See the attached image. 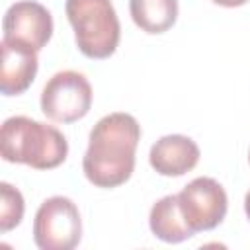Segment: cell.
Here are the masks:
<instances>
[{
	"label": "cell",
	"mask_w": 250,
	"mask_h": 250,
	"mask_svg": "<svg viewBox=\"0 0 250 250\" xmlns=\"http://www.w3.org/2000/svg\"><path fill=\"white\" fill-rule=\"evenodd\" d=\"M141 127L129 113L115 111L102 117L90 131L88 148L82 160L86 178L98 188H117L135 170V152Z\"/></svg>",
	"instance_id": "6da1fadb"
},
{
	"label": "cell",
	"mask_w": 250,
	"mask_h": 250,
	"mask_svg": "<svg viewBox=\"0 0 250 250\" xmlns=\"http://www.w3.org/2000/svg\"><path fill=\"white\" fill-rule=\"evenodd\" d=\"M0 150L6 162H20L37 170H51L64 162L68 143L57 127L25 115H14L2 123Z\"/></svg>",
	"instance_id": "7a4b0ae2"
},
{
	"label": "cell",
	"mask_w": 250,
	"mask_h": 250,
	"mask_svg": "<svg viewBox=\"0 0 250 250\" xmlns=\"http://www.w3.org/2000/svg\"><path fill=\"white\" fill-rule=\"evenodd\" d=\"M76 45L88 59H107L119 45V20L111 0H66Z\"/></svg>",
	"instance_id": "3957f363"
},
{
	"label": "cell",
	"mask_w": 250,
	"mask_h": 250,
	"mask_svg": "<svg viewBox=\"0 0 250 250\" xmlns=\"http://www.w3.org/2000/svg\"><path fill=\"white\" fill-rule=\"evenodd\" d=\"M82 236V221L72 199L55 195L45 199L33 221V238L41 250H72Z\"/></svg>",
	"instance_id": "277c9868"
},
{
	"label": "cell",
	"mask_w": 250,
	"mask_h": 250,
	"mask_svg": "<svg viewBox=\"0 0 250 250\" xmlns=\"http://www.w3.org/2000/svg\"><path fill=\"white\" fill-rule=\"evenodd\" d=\"M92 105V86L76 70H61L49 78L41 92L43 113L59 123L82 119Z\"/></svg>",
	"instance_id": "5b68a950"
},
{
	"label": "cell",
	"mask_w": 250,
	"mask_h": 250,
	"mask_svg": "<svg viewBox=\"0 0 250 250\" xmlns=\"http://www.w3.org/2000/svg\"><path fill=\"white\" fill-rule=\"evenodd\" d=\"M178 203L188 227L193 232L215 229L227 215V193L213 178H195L180 193Z\"/></svg>",
	"instance_id": "8992f818"
},
{
	"label": "cell",
	"mask_w": 250,
	"mask_h": 250,
	"mask_svg": "<svg viewBox=\"0 0 250 250\" xmlns=\"http://www.w3.org/2000/svg\"><path fill=\"white\" fill-rule=\"evenodd\" d=\"M2 29L4 39L41 51L53 35V18L43 4L33 0H21L8 8Z\"/></svg>",
	"instance_id": "52a82bcc"
},
{
	"label": "cell",
	"mask_w": 250,
	"mask_h": 250,
	"mask_svg": "<svg viewBox=\"0 0 250 250\" xmlns=\"http://www.w3.org/2000/svg\"><path fill=\"white\" fill-rule=\"evenodd\" d=\"M2 49V64H0V90L4 96H18L23 94L35 74H37V51L10 41V39H2L0 43Z\"/></svg>",
	"instance_id": "ba28073f"
},
{
	"label": "cell",
	"mask_w": 250,
	"mask_h": 250,
	"mask_svg": "<svg viewBox=\"0 0 250 250\" xmlns=\"http://www.w3.org/2000/svg\"><path fill=\"white\" fill-rule=\"evenodd\" d=\"M148 160L162 176H184L199 162V146L186 135H166L152 145Z\"/></svg>",
	"instance_id": "9c48e42d"
},
{
	"label": "cell",
	"mask_w": 250,
	"mask_h": 250,
	"mask_svg": "<svg viewBox=\"0 0 250 250\" xmlns=\"http://www.w3.org/2000/svg\"><path fill=\"white\" fill-rule=\"evenodd\" d=\"M148 225L156 238H160L164 242H172V244L188 240L195 234L188 227V223L182 215L178 195H166V197L158 199L150 209Z\"/></svg>",
	"instance_id": "30bf717a"
},
{
	"label": "cell",
	"mask_w": 250,
	"mask_h": 250,
	"mask_svg": "<svg viewBox=\"0 0 250 250\" xmlns=\"http://www.w3.org/2000/svg\"><path fill=\"white\" fill-rule=\"evenodd\" d=\"M133 21L146 33H164L176 23L178 0H129Z\"/></svg>",
	"instance_id": "8fae6325"
},
{
	"label": "cell",
	"mask_w": 250,
	"mask_h": 250,
	"mask_svg": "<svg viewBox=\"0 0 250 250\" xmlns=\"http://www.w3.org/2000/svg\"><path fill=\"white\" fill-rule=\"evenodd\" d=\"M23 207L25 205H23L21 193L14 186L2 182L0 184V232H8L21 223Z\"/></svg>",
	"instance_id": "7c38bea8"
},
{
	"label": "cell",
	"mask_w": 250,
	"mask_h": 250,
	"mask_svg": "<svg viewBox=\"0 0 250 250\" xmlns=\"http://www.w3.org/2000/svg\"><path fill=\"white\" fill-rule=\"evenodd\" d=\"M219 6H227V8H236V6H244L248 0H213Z\"/></svg>",
	"instance_id": "4fadbf2b"
},
{
	"label": "cell",
	"mask_w": 250,
	"mask_h": 250,
	"mask_svg": "<svg viewBox=\"0 0 250 250\" xmlns=\"http://www.w3.org/2000/svg\"><path fill=\"white\" fill-rule=\"evenodd\" d=\"M244 211H246V215H248V219H250V189H248V193H246V197H244Z\"/></svg>",
	"instance_id": "5bb4252c"
},
{
	"label": "cell",
	"mask_w": 250,
	"mask_h": 250,
	"mask_svg": "<svg viewBox=\"0 0 250 250\" xmlns=\"http://www.w3.org/2000/svg\"><path fill=\"white\" fill-rule=\"evenodd\" d=\"M248 160H250V154H248Z\"/></svg>",
	"instance_id": "9a60e30c"
}]
</instances>
